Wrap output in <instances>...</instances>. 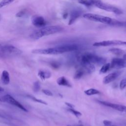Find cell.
I'll return each instance as SVG.
<instances>
[{"label": "cell", "mask_w": 126, "mask_h": 126, "mask_svg": "<svg viewBox=\"0 0 126 126\" xmlns=\"http://www.w3.org/2000/svg\"><path fill=\"white\" fill-rule=\"evenodd\" d=\"M123 59L126 61V54H124L123 55Z\"/></svg>", "instance_id": "cell-32"}, {"label": "cell", "mask_w": 126, "mask_h": 126, "mask_svg": "<svg viewBox=\"0 0 126 126\" xmlns=\"http://www.w3.org/2000/svg\"><path fill=\"white\" fill-rule=\"evenodd\" d=\"M15 0H2L0 2V8L13 2Z\"/></svg>", "instance_id": "cell-24"}, {"label": "cell", "mask_w": 126, "mask_h": 126, "mask_svg": "<svg viewBox=\"0 0 126 126\" xmlns=\"http://www.w3.org/2000/svg\"></svg>", "instance_id": "cell-38"}, {"label": "cell", "mask_w": 126, "mask_h": 126, "mask_svg": "<svg viewBox=\"0 0 126 126\" xmlns=\"http://www.w3.org/2000/svg\"><path fill=\"white\" fill-rule=\"evenodd\" d=\"M78 61H88L93 64L101 65L105 63L106 60L105 58L98 56L91 53H84L81 54L78 57Z\"/></svg>", "instance_id": "cell-3"}, {"label": "cell", "mask_w": 126, "mask_h": 126, "mask_svg": "<svg viewBox=\"0 0 126 126\" xmlns=\"http://www.w3.org/2000/svg\"><path fill=\"white\" fill-rule=\"evenodd\" d=\"M84 93L87 95H93L99 94L100 93V92L96 89H95L94 88H91L84 91Z\"/></svg>", "instance_id": "cell-21"}, {"label": "cell", "mask_w": 126, "mask_h": 126, "mask_svg": "<svg viewBox=\"0 0 126 126\" xmlns=\"http://www.w3.org/2000/svg\"><path fill=\"white\" fill-rule=\"evenodd\" d=\"M97 102L103 105L112 108L113 109H115L117 111L121 112L124 115L126 116V106L125 105L111 103V102L105 101L97 100Z\"/></svg>", "instance_id": "cell-8"}, {"label": "cell", "mask_w": 126, "mask_h": 126, "mask_svg": "<svg viewBox=\"0 0 126 126\" xmlns=\"http://www.w3.org/2000/svg\"><path fill=\"white\" fill-rule=\"evenodd\" d=\"M3 91H4V89L2 87H0V92H2Z\"/></svg>", "instance_id": "cell-34"}, {"label": "cell", "mask_w": 126, "mask_h": 126, "mask_svg": "<svg viewBox=\"0 0 126 126\" xmlns=\"http://www.w3.org/2000/svg\"><path fill=\"white\" fill-rule=\"evenodd\" d=\"M82 66L89 73H93L95 70V66L94 64L88 61H81L79 62Z\"/></svg>", "instance_id": "cell-14"}, {"label": "cell", "mask_w": 126, "mask_h": 126, "mask_svg": "<svg viewBox=\"0 0 126 126\" xmlns=\"http://www.w3.org/2000/svg\"><path fill=\"white\" fill-rule=\"evenodd\" d=\"M57 83L59 86H65L69 88L72 87V85L70 82L64 76H61L58 78L57 80Z\"/></svg>", "instance_id": "cell-15"}, {"label": "cell", "mask_w": 126, "mask_h": 126, "mask_svg": "<svg viewBox=\"0 0 126 126\" xmlns=\"http://www.w3.org/2000/svg\"><path fill=\"white\" fill-rule=\"evenodd\" d=\"M2 99L3 100H4V101L8 103H9L12 105L16 106L17 107L22 109L24 111H26V112L27 111V110L21 103H20L17 100H16L13 97H12V96L9 94H6L3 96Z\"/></svg>", "instance_id": "cell-9"}, {"label": "cell", "mask_w": 126, "mask_h": 126, "mask_svg": "<svg viewBox=\"0 0 126 126\" xmlns=\"http://www.w3.org/2000/svg\"><path fill=\"white\" fill-rule=\"evenodd\" d=\"M109 52H111L113 54H114L115 55L119 56L125 53V50H123L121 49L120 48H111L109 50Z\"/></svg>", "instance_id": "cell-19"}, {"label": "cell", "mask_w": 126, "mask_h": 126, "mask_svg": "<svg viewBox=\"0 0 126 126\" xmlns=\"http://www.w3.org/2000/svg\"><path fill=\"white\" fill-rule=\"evenodd\" d=\"M93 45L95 47H106L115 45H126V41L120 40H104L94 42Z\"/></svg>", "instance_id": "cell-7"}, {"label": "cell", "mask_w": 126, "mask_h": 126, "mask_svg": "<svg viewBox=\"0 0 126 126\" xmlns=\"http://www.w3.org/2000/svg\"><path fill=\"white\" fill-rule=\"evenodd\" d=\"M103 124L104 126H111L112 125V123L111 121L106 120L103 121Z\"/></svg>", "instance_id": "cell-28"}, {"label": "cell", "mask_w": 126, "mask_h": 126, "mask_svg": "<svg viewBox=\"0 0 126 126\" xmlns=\"http://www.w3.org/2000/svg\"><path fill=\"white\" fill-rule=\"evenodd\" d=\"M50 64H51V66L55 69L59 68L61 65V63L58 62H53L51 63Z\"/></svg>", "instance_id": "cell-26"}, {"label": "cell", "mask_w": 126, "mask_h": 126, "mask_svg": "<svg viewBox=\"0 0 126 126\" xmlns=\"http://www.w3.org/2000/svg\"><path fill=\"white\" fill-rule=\"evenodd\" d=\"M67 16H68V13H65L63 15V17L64 19H66V18L67 17Z\"/></svg>", "instance_id": "cell-31"}, {"label": "cell", "mask_w": 126, "mask_h": 126, "mask_svg": "<svg viewBox=\"0 0 126 126\" xmlns=\"http://www.w3.org/2000/svg\"><path fill=\"white\" fill-rule=\"evenodd\" d=\"M77 0L80 3H81V2H83V1H85V0Z\"/></svg>", "instance_id": "cell-33"}, {"label": "cell", "mask_w": 126, "mask_h": 126, "mask_svg": "<svg viewBox=\"0 0 126 126\" xmlns=\"http://www.w3.org/2000/svg\"><path fill=\"white\" fill-rule=\"evenodd\" d=\"M65 105L68 107V108H74V105L70 103H69V102H65Z\"/></svg>", "instance_id": "cell-30"}, {"label": "cell", "mask_w": 126, "mask_h": 126, "mask_svg": "<svg viewBox=\"0 0 126 126\" xmlns=\"http://www.w3.org/2000/svg\"><path fill=\"white\" fill-rule=\"evenodd\" d=\"M32 23L33 26L37 28H43L46 25L45 19L41 16H34L32 18Z\"/></svg>", "instance_id": "cell-11"}, {"label": "cell", "mask_w": 126, "mask_h": 126, "mask_svg": "<svg viewBox=\"0 0 126 126\" xmlns=\"http://www.w3.org/2000/svg\"><path fill=\"white\" fill-rule=\"evenodd\" d=\"M120 89L121 90L124 89L126 87V77L123 79L120 83Z\"/></svg>", "instance_id": "cell-25"}, {"label": "cell", "mask_w": 126, "mask_h": 126, "mask_svg": "<svg viewBox=\"0 0 126 126\" xmlns=\"http://www.w3.org/2000/svg\"><path fill=\"white\" fill-rule=\"evenodd\" d=\"M42 92L44 94H45L46 95H47L48 96H53V95L52 93L50 91L48 90H43Z\"/></svg>", "instance_id": "cell-29"}, {"label": "cell", "mask_w": 126, "mask_h": 126, "mask_svg": "<svg viewBox=\"0 0 126 126\" xmlns=\"http://www.w3.org/2000/svg\"><path fill=\"white\" fill-rule=\"evenodd\" d=\"M81 11L79 9H73L70 13L68 21V25H71L73 24L75 21L81 16Z\"/></svg>", "instance_id": "cell-13"}, {"label": "cell", "mask_w": 126, "mask_h": 126, "mask_svg": "<svg viewBox=\"0 0 126 126\" xmlns=\"http://www.w3.org/2000/svg\"><path fill=\"white\" fill-rule=\"evenodd\" d=\"M111 68L114 69H122L126 68V61L123 58H113L110 63Z\"/></svg>", "instance_id": "cell-10"}, {"label": "cell", "mask_w": 126, "mask_h": 126, "mask_svg": "<svg viewBox=\"0 0 126 126\" xmlns=\"http://www.w3.org/2000/svg\"><path fill=\"white\" fill-rule=\"evenodd\" d=\"M111 68V64L110 63H104L103 64L102 67H101L100 70H99V73L103 74L107 72L109 69Z\"/></svg>", "instance_id": "cell-22"}, {"label": "cell", "mask_w": 126, "mask_h": 126, "mask_svg": "<svg viewBox=\"0 0 126 126\" xmlns=\"http://www.w3.org/2000/svg\"><path fill=\"white\" fill-rule=\"evenodd\" d=\"M83 17L85 19L90 21L99 22L109 25L111 24L113 20V19L108 17L90 13H87L83 14Z\"/></svg>", "instance_id": "cell-5"}, {"label": "cell", "mask_w": 126, "mask_h": 126, "mask_svg": "<svg viewBox=\"0 0 126 126\" xmlns=\"http://www.w3.org/2000/svg\"><path fill=\"white\" fill-rule=\"evenodd\" d=\"M26 11L25 10H22L19 12H18L16 14V16L17 17H23L24 15H25V14H26Z\"/></svg>", "instance_id": "cell-27"}, {"label": "cell", "mask_w": 126, "mask_h": 126, "mask_svg": "<svg viewBox=\"0 0 126 126\" xmlns=\"http://www.w3.org/2000/svg\"><path fill=\"white\" fill-rule=\"evenodd\" d=\"M111 126H117V125H112Z\"/></svg>", "instance_id": "cell-35"}, {"label": "cell", "mask_w": 126, "mask_h": 126, "mask_svg": "<svg viewBox=\"0 0 126 126\" xmlns=\"http://www.w3.org/2000/svg\"><path fill=\"white\" fill-rule=\"evenodd\" d=\"M83 126L82 125H79V126Z\"/></svg>", "instance_id": "cell-36"}, {"label": "cell", "mask_w": 126, "mask_h": 126, "mask_svg": "<svg viewBox=\"0 0 126 126\" xmlns=\"http://www.w3.org/2000/svg\"><path fill=\"white\" fill-rule=\"evenodd\" d=\"M67 110L68 111H69L71 113L73 114L76 117H80L82 116V113L81 112H80L77 110H75L74 108H68Z\"/></svg>", "instance_id": "cell-23"}, {"label": "cell", "mask_w": 126, "mask_h": 126, "mask_svg": "<svg viewBox=\"0 0 126 126\" xmlns=\"http://www.w3.org/2000/svg\"><path fill=\"white\" fill-rule=\"evenodd\" d=\"M121 71H116L110 73L105 76L103 79V83L104 84H107L116 79L121 74Z\"/></svg>", "instance_id": "cell-12"}, {"label": "cell", "mask_w": 126, "mask_h": 126, "mask_svg": "<svg viewBox=\"0 0 126 126\" xmlns=\"http://www.w3.org/2000/svg\"><path fill=\"white\" fill-rule=\"evenodd\" d=\"M110 25L115 27H126V21L121 22L113 19L112 22Z\"/></svg>", "instance_id": "cell-18"}, {"label": "cell", "mask_w": 126, "mask_h": 126, "mask_svg": "<svg viewBox=\"0 0 126 126\" xmlns=\"http://www.w3.org/2000/svg\"><path fill=\"white\" fill-rule=\"evenodd\" d=\"M63 28L60 26H50L44 27L40 29L34 31L31 35V38L37 40L44 36H47L62 32Z\"/></svg>", "instance_id": "cell-2"}, {"label": "cell", "mask_w": 126, "mask_h": 126, "mask_svg": "<svg viewBox=\"0 0 126 126\" xmlns=\"http://www.w3.org/2000/svg\"><path fill=\"white\" fill-rule=\"evenodd\" d=\"M38 75L39 76V77L42 80H45V79L50 78L51 76V74L49 71L47 70H41L39 71Z\"/></svg>", "instance_id": "cell-17"}, {"label": "cell", "mask_w": 126, "mask_h": 126, "mask_svg": "<svg viewBox=\"0 0 126 126\" xmlns=\"http://www.w3.org/2000/svg\"><path fill=\"white\" fill-rule=\"evenodd\" d=\"M78 49V46L75 44H65L55 47L46 49H37L33 50L32 52L33 54L43 55H58L66 52L76 51Z\"/></svg>", "instance_id": "cell-1"}, {"label": "cell", "mask_w": 126, "mask_h": 126, "mask_svg": "<svg viewBox=\"0 0 126 126\" xmlns=\"http://www.w3.org/2000/svg\"><path fill=\"white\" fill-rule=\"evenodd\" d=\"M84 74V69L83 68H79L78 69L76 72H75L74 75V78L75 79L78 80L80 79Z\"/></svg>", "instance_id": "cell-20"}, {"label": "cell", "mask_w": 126, "mask_h": 126, "mask_svg": "<svg viewBox=\"0 0 126 126\" xmlns=\"http://www.w3.org/2000/svg\"><path fill=\"white\" fill-rule=\"evenodd\" d=\"M93 5L102 10L113 12L116 14L120 15L123 13V11L121 9L110 4L103 3L100 0H94Z\"/></svg>", "instance_id": "cell-6"}, {"label": "cell", "mask_w": 126, "mask_h": 126, "mask_svg": "<svg viewBox=\"0 0 126 126\" xmlns=\"http://www.w3.org/2000/svg\"><path fill=\"white\" fill-rule=\"evenodd\" d=\"M22 51L12 45H0V56L9 57L20 55Z\"/></svg>", "instance_id": "cell-4"}, {"label": "cell", "mask_w": 126, "mask_h": 126, "mask_svg": "<svg viewBox=\"0 0 126 126\" xmlns=\"http://www.w3.org/2000/svg\"><path fill=\"white\" fill-rule=\"evenodd\" d=\"M1 81L4 85H8L10 82V76L8 72L6 70H3L1 75Z\"/></svg>", "instance_id": "cell-16"}, {"label": "cell", "mask_w": 126, "mask_h": 126, "mask_svg": "<svg viewBox=\"0 0 126 126\" xmlns=\"http://www.w3.org/2000/svg\"><path fill=\"white\" fill-rule=\"evenodd\" d=\"M125 52H126V50H125Z\"/></svg>", "instance_id": "cell-37"}]
</instances>
